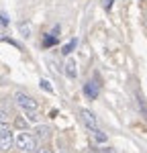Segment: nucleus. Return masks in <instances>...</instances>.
I'll return each instance as SVG.
<instances>
[{"label": "nucleus", "instance_id": "nucleus-1", "mask_svg": "<svg viewBox=\"0 0 147 153\" xmlns=\"http://www.w3.org/2000/svg\"><path fill=\"white\" fill-rule=\"evenodd\" d=\"M14 145L24 153H33L37 149V137L27 133V131H21V133L14 135Z\"/></svg>", "mask_w": 147, "mask_h": 153}, {"label": "nucleus", "instance_id": "nucleus-2", "mask_svg": "<svg viewBox=\"0 0 147 153\" xmlns=\"http://www.w3.org/2000/svg\"><path fill=\"white\" fill-rule=\"evenodd\" d=\"M14 100H16V106H21L24 112H31V110H37V108H39L35 98L27 96L24 92H16V94H14Z\"/></svg>", "mask_w": 147, "mask_h": 153}, {"label": "nucleus", "instance_id": "nucleus-3", "mask_svg": "<svg viewBox=\"0 0 147 153\" xmlns=\"http://www.w3.org/2000/svg\"><path fill=\"white\" fill-rule=\"evenodd\" d=\"M80 117H82V123H84L88 129H92V131L98 129V120H96V117H94V114H92L90 110L82 108V110H80Z\"/></svg>", "mask_w": 147, "mask_h": 153}, {"label": "nucleus", "instance_id": "nucleus-4", "mask_svg": "<svg viewBox=\"0 0 147 153\" xmlns=\"http://www.w3.org/2000/svg\"><path fill=\"white\" fill-rule=\"evenodd\" d=\"M12 145H14V137H12V133H10V131L2 133V135H0V149H2V151H10Z\"/></svg>", "mask_w": 147, "mask_h": 153}, {"label": "nucleus", "instance_id": "nucleus-5", "mask_svg": "<svg viewBox=\"0 0 147 153\" xmlns=\"http://www.w3.org/2000/svg\"><path fill=\"white\" fill-rule=\"evenodd\" d=\"M84 94L90 98V100H94V98H98V94H100V88H98L96 82H86L84 84Z\"/></svg>", "mask_w": 147, "mask_h": 153}, {"label": "nucleus", "instance_id": "nucleus-6", "mask_svg": "<svg viewBox=\"0 0 147 153\" xmlns=\"http://www.w3.org/2000/svg\"><path fill=\"white\" fill-rule=\"evenodd\" d=\"M65 76H68V78H76V76H78V65H76L74 59H68V61H65Z\"/></svg>", "mask_w": 147, "mask_h": 153}, {"label": "nucleus", "instance_id": "nucleus-7", "mask_svg": "<svg viewBox=\"0 0 147 153\" xmlns=\"http://www.w3.org/2000/svg\"><path fill=\"white\" fill-rule=\"evenodd\" d=\"M76 45H78V41H76V39H72V41H70L68 45H63V49H61V53H63V55H70V53H72L74 49H76Z\"/></svg>", "mask_w": 147, "mask_h": 153}, {"label": "nucleus", "instance_id": "nucleus-8", "mask_svg": "<svg viewBox=\"0 0 147 153\" xmlns=\"http://www.w3.org/2000/svg\"><path fill=\"white\" fill-rule=\"evenodd\" d=\"M55 43H57V35H53V33L43 39V45H45V47H51V45H55Z\"/></svg>", "mask_w": 147, "mask_h": 153}, {"label": "nucleus", "instance_id": "nucleus-9", "mask_svg": "<svg viewBox=\"0 0 147 153\" xmlns=\"http://www.w3.org/2000/svg\"><path fill=\"white\" fill-rule=\"evenodd\" d=\"M8 123H10V114L4 112V110H0V125H8Z\"/></svg>", "mask_w": 147, "mask_h": 153}, {"label": "nucleus", "instance_id": "nucleus-10", "mask_svg": "<svg viewBox=\"0 0 147 153\" xmlns=\"http://www.w3.org/2000/svg\"><path fill=\"white\" fill-rule=\"evenodd\" d=\"M94 137H96V141H100V143L106 141V135H104L102 131H98V129H94Z\"/></svg>", "mask_w": 147, "mask_h": 153}, {"label": "nucleus", "instance_id": "nucleus-11", "mask_svg": "<svg viewBox=\"0 0 147 153\" xmlns=\"http://www.w3.org/2000/svg\"><path fill=\"white\" fill-rule=\"evenodd\" d=\"M19 29H21V33H23V35H29V33H31V29H29V27H27L24 23L19 25Z\"/></svg>", "mask_w": 147, "mask_h": 153}, {"label": "nucleus", "instance_id": "nucleus-12", "mask_svg": "<svg viewBox=\"0 0 147 153\" xmlns=\"http://www.w3.org/2000/svg\"><path fill=\"white\" fill-rule=\"evenodd\" d=\"M41 88H45L47 92H53V88L49 86V82H47V80H41Z\"/></svg>", "mask_w": 147, "mask_h": 153}, {"label": "nucleus", "instance_id": "nucleus-13", "mask_svg": "<svg viewBox=\"0 0 147 153\" xmlns=\"http://www.w3.org/2000/svg\"><path fill=\"white\" fill-rule=\"evenodd\" d=\"M0 23H2V25H8V16H6L4 12H0Z\"/></svg>", "mask_w": 147, "mask_h": 153}, {"label": "nucleus", "instance_id": "nucleus-14", "mask_svg": "<svg viewBox=\"0 0 147 153\" xmlns=\"http://www.w3.org/2000/svg\"><path fill=\"white\" fill-rule=\"evenodd\" d=\"M37 133H39V137H47V129H45V127H41Z\"/></svg>", "mask_w": 147, "mask_h": 153}, {"label": "nucleus", "instance_id": "nucleus-15", "mask_svg": "<svg viewBox=\"0 0 147 153\" xmlns=\"http://www.w3.org/2000/svg\"><path fill=\"white\" fill-rule=\"evenodd\" d=\"M6 131H10V129H8V125H0V135L6 133Z\"/></svg>", "mask_w": 147, "mask_h": 153}, {"label": "nucleus", "instance_id": "nucleus-16", "mask_svg": "<svg viewBox=\"0 0 147 153\" xmlns=\"http://www.w3.org/2000/svg\"><path fill=\"white\" fill-rule=\"evenodd\" d=\"M104 6H106V10H110V8H112V0H106V4H104Z\"/></svg>", "mask_w": 147, "mask_h": 153}, {"label": "nucleus", "instance_id": "nucleus-17", "mask_svg": "<svg viewBox=\"0 0 147 153\" xmlns=\"http://www.w3.org/2000/svg\"><path fill=\"white\" fill-rule=\"evenodd\" d=\"M37 153H51V149H47V147H43V149H39Z\"/></svg>", "mask_w": 147, "mask_h": 153}]
</instances>
